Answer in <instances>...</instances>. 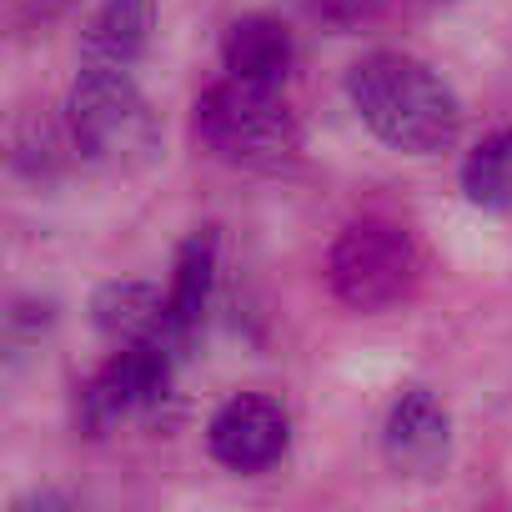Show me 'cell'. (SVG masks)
Here are the masks:
<instances>
[{
    "label": "cell",
    "mask_w": 512,
    "mask_h": 512,
    "mask_svg": "<svg viewBox=\"0 0 512 512\" xmlns=\"http://www.w3.org/2000/svg\"><path fill=\"white\" fill-rule=\"evenodd\" d=\"M347 96L362 126L402 151V156H437L462 136V101L457 91L402 51H372L347 71Z\"/></svg>",
    "instance_id": "1"
},
{
    "label": "cell",
    "mask_w": 512,
    "mask_h": 512,
    "mask_svg": "<svg viewBox=\"0 0 512 512\" xmlns=\"http://www.w3.org/2000/svg\"><path fill=\"white\" fill-rule=\"evenodd\" d=\"M191 126H196V141L216 161L251 176H287L302 166V151H307L302 121L282 101V86H256L241 76L206 86Z\"/></svg>",
    "instance_id": "2"
},
{
    "label": "cell",
    "mask_w": 512,
    "mask_h": 512,
    "mask_svg": "<svg viewBox=\"0 0 512 512\" xmlns=\"http://www.w3.org/2000/svg\"><path fill=\"white\" fill-rule=\"evenodd\" d=\"M422 282V246L402 221L357 216L327 251V287L347 312L377 317L402 307Z\"/></svg>",
    "instance_id": "3"
},
{
    "label": "cell",
    "mask_w": 512,
    "mask_h": 512,
    "mask_svg": "<svg viewBox=\"0 0 512 512\" xmlns=\"http://www.w3.org/2000/svg\"><path fill=\"white\" fill-rule=\"evenodd\" d=\"M66 131L76 151H86L101 166L136 171L156 156L161 126L141 86L126 66H81L71 96H66Z\"/></svg>",
    "instance_id": "4"
},
{
    "label": "cell",
    "mask_w": 512,
    "mask_h": 512,
    "mask_svg": "<svg viewBox=\"0 0 512 512\" xmlns=\"http://www.w3.org/2000/svg\"><path fill=\"white\" fill-rule=\"evenodd\" d=\"M176 362L181 357L171 347H116V357L81 387V427H86V437H101L126 412L166 402Z\"/></svg>",
    "instance_id": "5"
},
{
    "label": "cell",
    "mask_w": 512,
    "mask_h": 512,
    "mask_svg": "<svg viewBox=\"0 0 512 512\" xmlns=\"http://www.w3.org/2000/svg\"><path fill=\"white\" fill-rule=\"evenodd\" d=\"M292 442V422L282 412V402L262 397V392H236L216 407V417L206 422V452L231 467V472H267L282 462Z\"/></svg>",
    "instance_id": "6"
},
{
    "label": "cell",
    "mask_w": 512,
    "mask_h": 512,
    "mask_svg": "<svg viewBox=\"0 0 512 512\" xmlns=\"http://www.w3.org/2000/svg\"><path fill=\"white\" fill-rule=\"evenodd\" d=\"M91 322L111 347H171L186 357L191 332L176 327L171 297H161L151 282H106L91 297Z\"/></svg>",
    "instance_id": "7"
},
{
    "label": "cell",
    "mask_w": 512,
    "mask_h": 512,
    "mask_svg": "<svg viewBox=\"0 0 512 512\" xmlns=\"http://www.w3.org/2000/svg\"><path fill=\"white\" fill-rule=\"evenodd\" d=\"M452 452V417L447 407L427 392L412 387L392 402L387 422H382V457L397 477H432L447 467Z\"/></svg>",
    "instance_id": "8"
},
{
    "label": "cell",
    "mask_w": 512,
    "mask_h": 512,
    "mask_svg": "<svg viewBox=\"0 0 512 512\" xmlns=\"http://www.w3.org/2000/svg\"><path fill=\"white\" fill-rule=\"evenodd\" d=\"M221 61H226V76H241V81H256V86H282L292 76L297 46H292V31L282 21L241 16L221 36Z\"/></svg>",
    "instance_id": "9"
},
{
    "label": "cell",
    "mask_w": 512,
    "mask_h": 512,
    "mask_svg": "<svg viewBox=\"0 0 512 512\" xmlns=\"http://www.w3.org/2000/svg\"><path fill=\"white\" fill-rule=\"evenodd\" d=\"M156 26V0H101L81 36V66H136L141 51L151 46Z\"/></svg>",
    "instance_id": "10"
},
{
    "label": "cell",
    "mask_w": 512,
    "mask_h": 512,
    "mask_svg": "<svg viewBox=\"0 0 512 512\" xmlns=\"http://www.w3.org/2000/svg\"><path fill=\"white\" fill-rule=\"evenodd\" d=\"M216 262H221V236L216 226H201L191 231L181 246H176V272H171V317L181 332L196 337V327L206 322V307H211V292H216Z\"/></svg>",
    "instance_id": "11"
},
{
    "label": "cell",
    "mask_w": 512,
    "mask_h": 512,
    "mask_svg": "<svg viewBox=\"0 0 512 512\" xmlns=\"http://www.w3.org/2000/svg\"><path fill=\"white\" fill-rule=\"evenodd\" d=\"M462 191L482 211H512V131H492L467 151Z\"/></svg>",
    "instance_id": "12"
},
{
    "label": "cell",
    "mask_w": 512,
    "mask_h": 512,
    "mask_svg": "<svg viewBox=\"0 0 512 512\" xmlns=\"http://www.w3.org/2000/svg\"><path fill=\"white\" fill-rule=\"evenodd\" d=\"M56 161H61V131L46 116H31L16 136V166L31 171V176H51Z\"/></svg>",
    "instance_id": "13"
},
{
    "label": "cell",
    "mask_w": 512,
    "mask_h": 512,
    "mask_svg": "<svg viewBox=\"0 0 512 512\" xmlns=\"http://www.w3.org/2000/svg\"><path fill=\"white\" fill-rule=\"evenodd\" d=\"M51 322H56V302H51V297H16L11 312H6L11 342H31V337L51 332Z\"/></svg>",
    "instance_id": "14"
},
{
    "label": "cell",
    "mask_w": 512,
    "mask_h": 512,
    "mask_svg": "<svg viewBox=\"0 0 512 512\" xmlns=\"http://www.w3.org/2000/svg\"><path fill=\"white\" fill-rule=\"evenodd\" d=\"M312 6H317V16L332 21V26H357V21H367V16L377 11V0H312Z\"/></svg>",
    "instance_id": "15"
},
{
    "label": "cell",
    "mask_w": 512,
    "mask_h": 512,
    "mask_svg": "<svg viewBox=\"0 0 512 512\" xmlns=\"http://www.w3.org/2000/svg\"><path fill=\"white\" fill-rule=\"evenodd\" d=\"M71 512V497H61V492H31V497H21V502H11V512Z\"/></svg>",
    "instance_id": "16"
}]
</instances>
